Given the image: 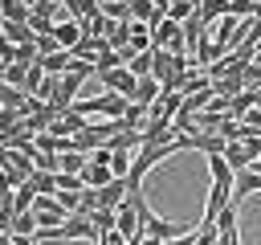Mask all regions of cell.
Masks as SVG:
<instances>
[{
  "instance_id": "cell-1",
  "label": "cell",
  "mask_w": 261,
  "mask_h": 245,
  "mask_svg": "<svg viewBox=\"0 0 261 245\" xmlns=\"http://www.w3.org/2000/svg\"><path fill=\"white\" fill-rule=\"evenodd\" d=\"M102 86L106 90H114V94H122V98H135V86H139V78L122 65V69H110V74H102Z\"/></svg>"
},
{
  "instance_id": "cell-2",
  "label": "cell",
  "mask_w": 261,
  "mask_h": 245,
  "mask_svg": "<svg viewBox=\"0 0 261 245\" xmlns=\"http://www.w3.org/2000/svg\"><path fill=\"white\" fill-rule=\"evenodd\" d=\"M126 196H130V184H126V176H114L106 188H98V208H118Z\"/></svg>"
},
{
  "instance_id": "cell-3",
  "label": "cell",
  "mask_w": 261,
  "mask_h": 245,
  "mask_svg": "<svg viewBox=\"0 0 261 245\" xmlns=\"http://www.w3.org/2000/svg\"><path fill=\"white\" fill-rule=\"evenodd\" d=\"M4 41H12V45H37V33H33V24L4 20Z\"/></svg>"
},
{
  "instance_id": "cell-4",
  "label": "cell",
  "mask_w": 261,
  "mask_h": 245,
  "mask_svg": "<svg viewBox=\"0 0 261 245\" xmlns=\"http://www.w3.org/2000/svg\"><path fill=\"white\" fill-rule=\"evenodd\" d=\"M224 159H228V167H232V172H245L249 163H257V159H253V151H249L245 143H228V147H224Z\"/></svg>"
},
{
  "instance_id": "cell-5",
  "label": "cell",
  "mask_w": 261,
  "mask_h": 245,
  "mask_svg": "<svg viewBox=\"0 0 261 245\" xmlns=\"http://www.w3.org/2000/svg\"><path fill=\"white\" fill-rule=\"evenodd\" d=\"M106 45H110V49H126V45H130V20H110Z\"/></svg>"
},
{
  "instance_id": "cell-6",
  "label": "cell",
  "mask_w": 261,
  "mask_h": 245,
  "mask_svg": "<svg viewBox=\"0 0 261 245\" xmlns=\"http://www.w3.org/2000/svg\"><path fill=\"white\" fill-rule=\"evenodd\" d=\"M159 94H163L159 78H139V86H135V98H130V102H143V106H151Z\"/></svg>"
},
{
  "instance_id": "cell-7",
  "label": "cell",
  "mask_w": 261,
  "mask_h": 245,
  "mask_svg": "<svg viewBox=\"0 0 261 245\" xmlns=\"http://www.w3.org/2000/svg\"><path fill=\"white\" fill-rule=\"evenodd\" d=\"M208 172H212V184H228L232 188V180H237V172L228 167L224 155H208Z\"/></svg>"
},
{
  "instance_id": "cell-8",
  "label": "cell",
  "mask_w": 261,
  "mask_h": 245,
  "mask_svg": "<svg viewBox=\"0 0 261 245\" xmlns=\"http://www.w3.org/2000/svg\"><path fill=\"white\" fill-rule=\"evenodd\" d=\"M53 37L61 41V49H73V45L82 41V20H65V24H57Z\"/></svg>"
},
{
  "instance_id": "cell-9",
  "label": "cell",
  "mask_w": 261,
  "mask_h": 245,
  "mask_svg": "<svg viewBox=\"0 0 261 245\" xmlns=\"http://www.w3.org/2000/svg\"><path fill=\"white\" fill-rule=\"evenodd\" d=\"M41 65H45V74H69V65H73V53L69 49H61V53H49V57H41Z\"/></svg>"
},
{
  "instance_id": "cell-10",
  "label": "cell",
  "mask_w": 261,
  "mask_h": 245,
  "mask_svg": "<svg viewBox=\"0 0 261 245\" xmlns=\"http://www.w3.org/2000/svg\"><path fill=\"white\" fill-rule=\"evenodd\" d=\"M126 69L135 74V78H155L151 69H155V49H147V53H135L130 61H126Z\"/></svg>"
},
{
  "instance_id": "cell-11",
  "label": "cell",
  "mask_w": 261,
  "mask_h": 245,
  "mask_svg": "<svg viewBox=\"0 0 261 245\" xmlns=\"http://www.w3.org/2000/svg\"><path fill=\"white\" fill-rule=\"evenodd\" d=\"M82 180H86V188H106V184L114 180V172H110V167H102V163H86Z\"/></svg>"
},
{
  "instance_id": "cell-12",
  "label": "cell",
  "mask_w": 261,
  "mask_h": 245,
  "mask_svg": "<svg viewBox=\"0 0 261 245\" xmlns=\"http://www.w3.org/2000/svg\"><path fill=\"white\" fill-rule=\"evenodd\" d=\"M29 184H33L37 196H53V192H57V172H33Z\"/></svg>"
},
{
  "instance_id": "cell-13",
  "label": "cell",
  "mask_w": 261,
  "mask_h": 245,
  "mask_svg": "<svg viewBox=\"0 0 261 245\" xmlns=\"http://www.w3.org/2000/svg\"><path fill=\"white\" fill-rule=\"evenodd\" d=\"M86 163H90V155H86V151H61V172L82 176V172H86Z\"/></svg>"
},
{
  "instance_id": "cell-14",
  "label": "cell",
  "mask_w": 261,
  "mask_h": 245,
  "mask_svg": "<svg viewBox=\"0 0 261 245\" xmlns=\"http://www.w3.org/2000/svg\"><path fill=\"white\" fill-rule=\"evenodd\" d=\"M33 200H37V192H33L29 180H24L20 188H12V204H16V212H33Z\"/></svg>"
},
{
  "instance_id": "cell-15",
  "label": "cell",
  "mask_w": 261,
  "mask_h": 245,
  "mask_svg": "<svg viewBox=\"0 0 261 245\" xmlns=\"http://www.w3.org/2000/svg\"><path fill=\"white\" fill-rule=\"evenodd\" d=\"M90 220H94L102 233H110V229L118 225V208H94V212H90Z\"/></svg>"
},
{
  "instance_id": "cell-16",
  "label": "cell",
  "mask_w": 261,
  "mask_h": 245,
  "mask_svg": "<svg viewBox=\"0 0 261 245\" xmlns=\"http://www.w3.org/2000/svg\"><path fill=\"white\" fill-rule=\"evenodd\" d=\"M24 78H29V65H24V61H12V65L4 69V86H16V90H20Z\"/></svg>"
},
{
  "instance_id": "cell-17",
  "label": "cell",
  "mask_w": 261,
  "mask_h": 245,
  "mask_svg": "<svg viewBox=\"0 0 261 245\" xmlns=\"http://www.w3.org/2000/svg\"><path fill=\"white\" fill-rule=\"evenodd\" d=\"M33 167H37V172H61V155H53V151H37V155H33Z\"/></svg>"
},
{
  "instance_id": "cell-18",
  "label": "cell",
  "mask_w": 261,
  "mask_h": 245,
  "mask_svg": "<svg viewBox=\"0 0 261 245\" xmlns=\"http://www.w3.org/2000/svg\"><path fill=\"white\" fill-rule=\"evenodd\" d=\"M200 16H204V24L216 20V16H228V0H204L200 4Z\"/></svg>"
},
{
  "instance_id": "cell-19",
  "label": "cell",
  "mask_w": 261,
  "mask_h": 245,
  "mask_svg": "<svg viewBox=\"0 0 261 245\" xmlns=\"http://www.w3.org/2000/svg\"><path fill=\"white\" fill-rule=\"evenodd\" d=\"M82 188H86L82 176H73V172H57V192H82Z\"/></svg>"
},
{
  "instance_id": "cell-20",
  "label": "cell",
  "mask_w": 261,
  "mask_h": 245,
  "mask_svg": "<svg viewBox=\"0 0 261 245\" xmlns=\"http://www.w3.org/2000/svg\"><path fill=\"white\" fill-rule=\"evenodd\" d=\"M12 233H33L37 237V212H16L12 216Z\"/></svg>"
},
{
  "instance_id": "cell-21",
  "label": "cell",
  "mask_w": 261,
  "mask_h": 245,
  "mask_svg": "<svg viewBox=\"0 0 261 245\" xmlns=\"http://www.w3.org/2000/svg\"><path fill=\"white\" fill-rule=\"evenodd\" d=\"M37 53H41V57H49V53H61V41H57L53 33H37Z\"/></svg>"
},
{
  "instance_id": "cell-22",
  "label": "cell",
  "mask_w": 261,
  "mask_h": 245,
  "mask_svg": "<svg viewBox=\"0 0 261 245\" xmlns=\"http://www.w3.org/2000/svg\"><path fill=\"white\" fill-rule=\"evenodd\" d=\"M110 151H114V147H110ZM130 163H135V151H130V155H126V151H114L110 172H114V176H126V172H130Z\"/></svg>"
},
{
  "instance_id": "cell-23",
  "label": "cell",
  "mask_w": 261,
  "mask_h": 245,
  "mask_svg": "<svg viewBox=\"0 0 261 245\" xmlns=\"http://www.w3.org/2000/svg\"><path fill=\"white\" fill-rule=\"evenodd\" d=\"M102 12H106L110 20H130V4H126V0H114V4H102Z\"/></svg>"
},
{
  "instance_id": "cell-24",
  "label": "cell",
  "mask_w": 261,
  "mask_h": 245,
  "mask_svg": "<svg viewBox=\"0 0 261 245\" xmlns=\"http://www.w3.org/2000/svg\"><path fill=\"white\" fill-rule=\"evenodd\" d=\"M257 0H228V16H253Z\"/></svg>"
},
{
  "instance_id": "cell-25",
  "label": "cell",
  "mask_w": 261,
  "mask_h": 245,
  "mask_svg": "<svg viewBox=\"0 0 261 245\" xmlns=\"http://www.w3.org/2000/svg\"><path fill=\"white\" fill-rule=\"evenodd\" d=\"M53 196L61 200V208H65V212H77V196H82V192H53Z\"/></svg>"
},
{
  "instance_id": "cell-26",
  "label": "cell",
  "mask_w": 261,
  "mask_h": 245,
  "mask_svg": "<svg viewBox=\"0 0 261 245\" xmlns=\"http://www.w3.org/2000/svg\"><path fill=\"white\" fill-rule=\"evenodd\" d=\"M163 245H196V229H188V233H179V237H171Z\"/></svg>"
},
{
  "instance_id": "cell-27",
  "label": "cell",
  "mask_w": 261,
  "mask_h": 245,
  "mask_svg": "<svg viewBox=\"0 0 261 245\" xmlns=\"http://www.w3.org/2000/svg\"><path fill=\"white\" fill-rule=\"evenodd\" d=\"M33 245H65V241H53V237H33Z\"/></svg>"
},
{
  "instance_id": "cell-28",
  "label": "cell",
  "mask_w": 261,
  "mask_h": 245,
  "mask_svg": "<svg viewBox=\"0 0 261 245\" xmlns=\"http://www.w3.org/2000/svg\"><path fill=\"white\" fill-rule=\"evenodd\" d=\"M4 233H12V220H4V216H0V237H4Z\"/></svg>"
},
{
  "instance_id": "cell-29",
  "label": "cell",
  "mask_w": 261,
  "mask_h": 245,
  "mask_svg": "<svg viewBox=\"0 0 261 245\" xmlns=\"http://www.w3.org/2000/svg\"><path fill=\"white\" fill-rule=\"evenodd\" d=\"M143 245H163V241H159V237H147V233H143Z\"/></svg>"
},
{
  "instance_id": "cell-30",
  "label": "cell",
  "mask_w": 261,
  "mask_h": 245,
  "mask_svg": "<svg viewBox=\"0 0 261 245\" xmlns=\"http://www.w3.org/2000/svg\"><path fill=\"white\" fill-rule=\"evenodd\" d=\"M253 94H257V106H261V86H253Z\"/></svg>"
},
{
  "instance_id": "cell-31",
  "label": "cell",
  "mask_w": 261,
  "mask_h": 245,
  "mask_svg": "<svg viewBox=\"0 0 261 245\" xmlns=\"http://www.w3.org/2000/svg\"><path fill=\"white\" fill-rule=\"evenodd\" d=\"M0 41H4V20H0Z\"/></svg>"
}]
</instances>
